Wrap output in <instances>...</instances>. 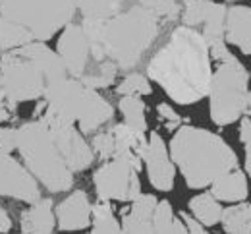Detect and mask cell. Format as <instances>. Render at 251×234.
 <instances>
[{
	"mask_svg": "<svg viewBox=\"0 0 251 234\" xmlns=\"http://www.w3.org/2000/svg\"><path fill=\"white\" fill-rule=\"evenodd\" d=\"M20 227L24 234H52L56 229V215L52 200L41 198L35 203H29V209L22 213Z\"/></svg>",
	"mask_w": 251,
	"mask_h": 234,
	"instance_id": "cell-19",
	"label": "cell"
},
{
	"mask_svg": "<svg viewBox=\"0 0 251 234\" xmlns=\"http://www.w3.org/2000/svg\"><path fill=\"white\" fill-rule=\"evenodd\" d=\"M8 234H10V233H8ZM20 234H24V233H20Z\"/></svg>",
	"mask_w": 251,
	"mask_h": 234,
	"instance_id": "cell-43",
	"label": "cell"
},
{
	"mask_svg": "<svg viewBox=\"0 0 251 234\" xmlns=\"http://www.w3.org/2000/svg\"><path fill=\"white\" fill-rule=\"evenodd\" d=\"M0 85H2V76H0Z\"/></svg>",
	"mask_w": 251,
	"mask_h": 234,
	"instance_id": "cell-41",
	"label": "cell"
},
{
	"mask_svg": "<svg viewBox=\"0 0 251 234\" xmlns=\"http://www.w3.org/2000/svg\"><path fill=\"white\" fill-rule=\"evenodd\" d=\"M139 6L155 12L160 20H176L182 12L176 0H139Z\"/></svg>",
	"mask_w": 251,
	"mask_h": 234,
	"instance_id": "cell-32",
	"label": "cell"
},
{
	"mask_svg": "<svg viewBox=\"0 0 251 234\" xmlns=\"http://www.w3.org/2000/svg\"><path fill=\"white\" fill-rule=\"evenodd\" d=\"M93 186L99 201H133L141 194L139 170L124 159L104 161L93 172Z\"/></svg>",
	"mask_w": 251,
	"mask_h": 234,
	"instance_id": "cell-10",
	"label": "cell"
},
{
	"mask_svg": "<svg viewBox=\"0 0 251 234\" xmlns=\"http://www.w3.org/2000/svg\"><path fill=\"white\" fill-rule=\"evenodd\" d=\"M16 151H20L24 165L45 190H49L50 194H62L72 190L74 172L68 168L49 128L41 118L25 122L18 128Z\"/></svg>",
	"mask_w": 251,
	"mask_h": 234,
	"instance_id": "cell-5",
	"label": "cell"
},
{
	"mask_svg": "<svg viewBox=\"0 0 251 234\" xmlns=\"http://www.w3.org/2000/svg\"><path fill=\"white\" fill-rule=\"evenodd\" d=\"M12 231V219L8 215V211L0 205V234H8Z\"/></svg>",
	"mask_w": 251,
	"mask_h": 234,
	"instance_id": "cell-38",
	"label": "cell"
},
{
	"mask_svg": "<svg viewBox=\"0 0 251 234\" xmlns=\"http://www.w3.org/2000/svg\"><path fill=\"white\" fill-rule=\"evenodd\" d=\"M18 52L24 54L25 58H29L33 64L43 72L47 83H49V81H54V79H60L64 76H68L62 60H60V56H58V52L52 51L50 47H47L45 41H35V39H33L27 45L20 47Z\"/></svg>",
	"mask_w": 251,
	"mask_h": 234,
	"instance_id": "cell-18",
	"label": "cell"
},
{
	"mask_svg": "<svg viewBox=\"0 0 251 234\" xmlns=\"http://www.w3.org/2000/svg\"><path fill=\"white\" fill-rule=\"evenodd\" d=\"M95 151V157L102 159V161H110L114 159V137L110 128L102 130V132H95L93 139L89 141Z\"/></svg>",
	"mask_w": 251,
	"mask_h": 234,
	"instance_id": "cell-33",
	"label": "cell"
},
{
	"mask_svg": "<svg viewBox=\"0 0 251 234\" xmlns=\"http://www.w3.org/2000/svg\"><path fill=\"white\" fill-rule=\"evenodd\" d=\"M213 0H182V12H180V18H182V26H188V27H201L207 20V16L211 14V8H213Z\"/></svg>",
	"mask_w": 251,
	"mask_h": 234,
	"instance_id": "cell-29",
	"label": "cell"
},
{
	"mask_svg": "<svg viewBox=\"0 0 251 234\" xmlns=\"http://www.w3.org/2000/svg\"><path fill=\"white\" fill-rule=\"evenodd\" d=\"M250 72L234 56L213 70L209 85V116L217 126H230L246 116Z\"/></svg>",
	"mask_w": 251,
	"mask_h": 234,
	"instance_id": "cell-6",
	"label": "cell"
},
{
	"mask_svg": "<svg viewBox=\"0 0 251 234\" xmlns=\"http://www.w3.org/2000/svg\"><path fill=\"white\" fill-rule=\"evenodd\" d=\"M16 104H18V103L10 101L8 97H6V93L0 89V124L6 122V120H10L12 112L16 110Z\"/></svg>",
	"mask_w": 251,
	"mask_h": 234,
	"instance_id": "cell-37",
	"label": "cell"
},
{
	"mask_svg": "<svg viewBox=\"0 0 251 234\" xmlns=\"http://www.w3.org/2000/svg\"><path fill=\"white\" fill-rule=\"evenodd\" d=\"M157 114L164 120V126L168 128V130H178L182 124H184V120H182V116L170 106V104H166V103H158L157 104Z\"/></svg>",
	"mask_w": 251,
	"mask_h": 234,
	"instance_id": "cell-35",
	"label": "cell"
},
{
	"mask_svg": "<svg viewBox=\"0 0 251 234\" xmlns=\"http://www.w3.org/2000/svg\"><path fill=\"white\" fill-rule=\"evenodd\" d=\"M41 120L49 128L56 149L60 151L62 159L66 161L68 168L74 174L75 172H83V170H87L93 165V147H91V143L85 139V135L79 132V128L74 122H70V120H66L62 116L54 114L47 106H45V110L41 114Z\"/></svg>",
	"mask_w": 251,
	"mask_h": 234,
	"instance_id": "cell-9",
	"label": "cell"
},
{
	"mask_svg": "<svg viewBox=\"0 0 251 234\" xmlns=\"http://www.w3.org/2000/svg\"><path fill=\"white\" fill-rule=\"evenodd\" d=\"M250 79H251V74H250Z\"/></svg>",
	"mask_w": 251,
	"mask_h": 234,
	"instance_id": "cell-42",
	"label": "cell"
},
{
	"mask_svg": "<svg viewBox=\"0 0 251 234\" xmlns=\"http://www.w3.org/2000/svg\"><path fill=\"white\" fill-rule=\"evenodd\" d=\"M118 108L124 116V122L127 126H131L137 132H145L147 134V118H145V103L141 101V97H120Z\"/></svg>",
	"mask_w": 251,
	"mask_h": 234,
	"instance_id": "cell-27",
	"label": "cell"
},
{
	"mask_svg": "<svg viewBox=\"0 0 251 234\" xmlns=\"http://www.w3.org/2000/svg\"><path fill=\"white\" fill-rule=\"evenodd\" d=\"M220 225L226 234H251V205L246 201L230 203L222 209Z\"/></svg>",
	"mask_w": 251,
	"mask_h": 234,
	"instance_id": "cell-22",
	"label": "cell"
},
{
	"mask_svg": "<svg viewBox=\"0 0 251 234\" xmlns=\"http://www.w3.org/2000/svg\"><path fill=\"white\" fill-rule=\"evenodd\" d=\"M124 0H77L83 20H108L122 12Z\"/></svg>",
	"mask_w": 251,
	"mask_h": 234,
	"instance_id": "cell-25",
	"label": "cell"
},
{
	"mask_svg": "<svg viewBox=\"0 0 251 234\" xmlns=\"http://www.w3.org/2000/svg\"><path fill=\"white\" fill-rule=\"evenodd\" d=\"M43 101L49 110L74 122L83 135L95 134L114 118V106L97 89L70 76L49 81Z\"/></svg>",
	"mask_w": 251,
	"mask_h": 234,
	"instance_id": "cell-4",
	"label": "cell"
},
{
	"mask_svg": "<svg viewBox=\"0 0 251 234\" xmlns=\"http://www.w3.org/2000/svg\"><path fill=\"white\" fill-rule=\"evenodd\" d=\"M189 213L203 227H215L220 223L222 205L211 192H203L189 200Z\"/></svg>",
	"mask_w": 251,
	"mask_h": 234,
	"instance_id": "cell-21",
	"label": "cell"
},
{
	"mask_svg": "<svg viewBox=\"0 0 251 234\" xmlns=\"http://www.w3.org/2000/svg\"><path fill=\"white\" fill-rule=\"evenodd\" d=\"M209 188H211V194L219 201L240 203V201H246L248 194H250V180L244 170L234 168V170L219 176Z\"/></svg>",
	"mask_w": 251,
	"mask_h": 234,
	"instance_id": "cell-20",
	"label": "cell"
},
{
	"mask_svg": "<svg viewBox=\"0 0 251 234\" xmlns=\"http://www.w3.org/2000/svg\"><path fill=\"white\" fill-rule=\"evenodd\" d=\"M226 10H228L226 4L215 2L213 8H211V14L207 16L205 24H203L201 29H199L201 35L205 37V41H207L209 47L226 41V39H224V29H226Z\"/></svg>",
	"mask_w": 251,
	"mask_h": 234,
	"instance_id": "cell-23",
	"label": "cell"
},
{
	"mask_svg": "<svg viewBox=\"0 0 251 234\" xmlns=\"http://www.w3.org/2000/svg\"><path fill=\"white\" fill-rule=\"evenodd\" d=\"M0 149L12 153L18 149V128L0 126Z\"/></svg>",
	"mask_w": 251,
	"mask_h": 234,
	"instance_id": "cell-36",
	"label": "cell"
},
{
	"mask_svg": "<svg viewBox=\"0 0 251 234\" xmlns=\"http://www.w3.org/2000/svg\"><path fill=\"white\" fill-rule=\"evenodd\" d=\"M114 137V159H124L131 163L137 170H141L143 157L147 151V135L145 132H137L126 122L114 124L110 128Z\"/></svg>",
	"mask_w": 251,
	"mask_h": 234,
	"instance_id": "cell-15",
	"label": "cell"
},
{
	"mask_svg": "<svg viewBox=\"0 0 251 234\" xmlns=\"http://www.w3.org/2000/svg\"><path fill=\"white\" fill-rule=\"evenodd\" d=\"M0 89L14 103H27L43 97L47 79L43 72L29 58L18 52V49L8 51L0 56Z\"/></svg>",
	"mask_w": 251,
	"mask_h": 234,
	"instance_id": "cell-8",
	"label": "cell"
},
{
	"mask_svg": "<svg viewBox=\"0 0 251 234\" xmlns=\"http://www.w3.org/2000/svg\"><path fill=\"white\" fill-rule=\"evenodd\" d=\"M224 39L228 45L251 56V6H228Z\"/></svg>",
	"mask_w": 251,
	"mask_h": 234,
	"instance_id": "cell-16",
	"label": "cell"
},
{
	"mask_svg": "<svg viewBox=\"0 0 251 234\" xmlns=\"http://www.w3.org/2000/svg\"><path fill=\"white\" fill-rule=\"evenodd\" d=\"M147 178L158 192H170L176 180V165L170 157L168 145L158 132H151L147 137V151L143 157Z\"/></svg>",
	"mask_w": 251,
	"mask_h": 234,
	"instance_id": "cell-13",
	"label": "cell"
},
{
	"mask_svg": "<svg viewBox=\"0 0 251 234\" xmlns=\"http://www.w3.org/2000/svg\"><path fill=\"white\" fill-rule=\"evenodd\" d=\"M180 223V215H174V209L170 201H157L155 213H153V234H174Z\"/></svg>",
	"mask_w": 251,
	"mask_h": 234,
	"instance_id": "cell-31",
	"label": "cell"
},
{
	"mask_svg": "<svg viewBox=\"0 0 251 234\" xmlns=\"http://www.w3.org/2000/svg\"><path fill=\"white\" fill-rule=\"evenodd\" d=\"M226 2H230V4H236V2H240V0H226Z\"/></svg>",
	"mask_w": 251,
	"mask_h": 234,
	"instance_id": "cell-40",
	"label": "cell"
},
{
	"mask_svg": "<svg viewBox=\"0 0 251 234\" xmlns=\"http://www.w3.org/2000/svg\"><path fill=\"white\" fill-rule=\"evenodd\" d=\"M77 12V0H2L0 16L25 27L35 41H49Z\"/></svg>",
	"mask_w": 251,
	"mask_h": 234,
	"instance_id": "cell-7",
	"label": "cell"
},
{
	"mask_svg": "<svg viewBox=\"0 0 251 234\" xmlns=\"http://www.w3.org/2000/svg\"><path fill=\"white\" fill-rule=\"evenodd\" d=\"M211 52L199 29L178 26L147 62V78L176 104H195L209 95Z\"/></svg>",
	"mask_w": 251,
	"mask_h": 234,
	"instance_id": "cell-1",
	"label": "cell"
},
{
	"mask_svg": "<svg viewBox=\"0 0 251 234\" xmlns=\"http://www.w3.org/2000/svg\"><path fill=\"white\" fill-rule=\"evenodd\" d=\"M246 116L251 118V91L248 93V104H246Z\"/></svg>",
	"mask_w": 251,
	"mask_h": 234,
	"instance_id": "cell-39",
	"label": "cell"
},
{
	"mask_svg": "<svg viewBox=\"0 0 251 234\" xmlns=\"http://www.w3.org/2000/svg\"><path fill=\"white\" fill-rule=\"evenodd\" d=\"M41 184L25 165L0 149V198H12L25 203L41 200Z\"/></svg>",
	"mask_w": 251,
	"mask_h": 234,
	"instance_id": "cell-11",
	"label": "cell"
},
{
	"mask_svg": "<svg viewBox=\"0 0 251 234\" xmlns=\"http://www.w3.org/2000/svg\"><path fill=\"white\" fill-rule=\"evenodd\" d=\"M168 151L176 170H180L186 186L191 190L211 186L219 176L240 165L236 151L224 137L191 124H182L174 132Z\"/></svg>",
	"mask_w": 251,
	"mask_h": 234,
	"instance_id": "cell-3",
	"label": "cell"
},
{
	"mask_svg": "<svg viewBox=\"0 0 251 234\" xmlns=\"http://www.w3.org/2000/svg\"><path fill=\"white\" fill-rule=\"evenodd\" d=\"M120 68L116 66L112 60H104V62H99L95 64V70H87L85 76L79 78V81H83L85 85L93 87V89H106L114 83L116 76H118Z\"/></svg>",
	"mask_w": 251,
	"mask_h": 234,
	"instance_id": "cell-28",
	"label": "cell"
},
{
	"mask_svg": "<svg viewBox=\"0 0 251 234\" xmlns=\"http://www.w3.org/2000/svg\"><path fill=\"white\" fill-rule=\"evenodd\" d=\"M89 234H124L122 225L116 219L110 203L97 201L93 205V217H91V233Z\"/></svg>",
	"mask_w": 251,
	"mask_h": 234,
	"instance_id": "cell-24",
	"label": "cell"
},
{
	"mask_svg": "<svg viewBox=\"0 0 251 234\" xmlns=\"http://www.w3.org/2000/svg\"><path fill=\"white\" fill-rule=\"evenodd\" d=\"M238 122H240V139H242L244 151H246V174H248V180L251 182V118L242 116Z\"/></svg>",
	"mask_w": 251,
	"mask_h": 234,
	"instance_id": "cell-34",
	"label": "cell"
},
{
	"mask_svg": "<svg viewBox=\"0 0 251 234\" xmlns=\"http://www.w3.org/2000/svg\"><path fill=\"white\" fill-rule=\"evenodd\" d=\"M56 227L62 233H79L91 227L93 205L83 190H74L54 209Z\"/></svg>",
	"mask_w": 251,
	"mask_h": 234,
	"instance_id": "cell-14",
	"label": "cell"
},
{
	"mask_svg": "<svg viewBox=\"0 0 251 234\" xmlns=\"http://www.w3.org/2000/svg\"><path fill=\"white\" fill-rule=\"evenodd\" d=\"M56 52H58L64 68H66V74H68L70 78L79 79V78L85 76V72L89 70L91 49H89L87 37L81 31V26H77V24H68V26L64 27L60 37H58Z\"/></svg>",
	"mask_w": 251,
	"mask_h": 234,
	"instance_id": "cell-12",
	"label": "cell"
},
{
	"mask_svg": "<svg viewBox=\"0 0 251 234\" xmlns=\"http://www.w3.org/2000/svg\"><path fill=\"white\" fill-rule=\"evenodd\" d=\"M29 41H33V37L25 27L0 16V51L8 52L27 45Z\"/></svg>",
	"mask_w": 251,
	"mask_h": 234,
	"instance_id": "cell-26",
	"label": "cell"
},
{
	"mask_svg": "<svg viewBox=\"0 0 251 234\" xmlns=\"http://www.w3.org/2000/svg\"><path fill=\"white\" fill-rule=\"evenodd\" d=\"M116 93L120 97H145V95H151L153 93V85H151V79L147 78V74L143 72H127L124 76V79L118 83L116 87Z\"/></svg>",
	"mask_w": 251,
	"mask_h": 234,
	"instance_id": "cell-30",
	"label": "cell"
},
{
	"mask_svg": "<svg viewBox=\"0 0 251 234\" xmlns=\"http://www.w3.org/2000/svg\"><path fill=\"white\" fill-rule=\"evenodd\" d=\"M0 2H2V0H0Z\"/></svg>",
	"mask_w": 251,
	"mask_h": 234,
	"instance_id": "cell-44",
	"label": "cell"
},
{
	"mask_svg": "<svg viewBox=\"0 0 251 234\" xmlns=\"http://www.w3.org/2000/svg\"><path fill=\"white\" fill-rule=\"evenodd\" d=\"M95 64L112 60L120 70H133L153 47L160 31V18L143 6H131L108 20H83Z\"/></svg>",
	"mask_w": 251,
	"mask_h": 234,
	"instance_id": "cell-2",
	"label": "cell"
},
{
	"mask_svg": "<svg viewBox=\"0 0 251 234\" xmlns=\"http://www.w3.org/2000/svg\"><path fill=\"white\" fill-rule=\"evenodd\" d=\"M153 194H139L124 213L120 225L124 234H153V213L157 207Z\"/></svg>",
	"mask_w": 251,
	"mask_h": 234,
	"instance_id": "cell-17",
	"label": "cell"
}]
</instances>
